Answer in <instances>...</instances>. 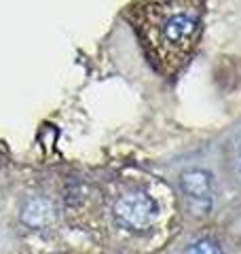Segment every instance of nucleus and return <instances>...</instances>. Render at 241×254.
Returning <instances> with one entry per match:
<instances>
[{
    "label": "nucleus",
    "mask_w": 241,
    "mask_h": 254,
    "mask_svg": "<svg viewBox=\"0 0 241 254\" xmlns=\"http://www.w3.org/2000/svg\"><path fill=\"white\" fill-rule=\"evenodd\" d=\"M127 19L150 66L174 76L186 66L201 36V0H138Z\"/></svg>",
    "instance_id": "f257e3e1"
},
{
    "label": "nucleus",
    "mask_w": 241,
    "mask_h": 254,
    "mask_svg": "<svg viewBox=\"0 0 241 254\" xmlns=\"http://www.w3.org/2000/svg\"><path fill=\"white\" fill-rule=\"evenodd\" d=\"M157 216V203L146 193H127L120 195L115 203V218L120 227L129 229V231L142 233L152 225Z\"/></svg>",
    "instance_id": "f03ea898"
},
{
    "label": "nucleus",
    "mask_w": 241,
    "mask_h": 254,
    "mask_svg": "<svg viewBox=\"0 0 241 254\" xmlns=\"http://www.w3.org/2000/svg\"><path fill=\"white\" fill-rule=\"evenodd\" d=\"M182 193L195 214H207L212 208V176L203 170H186L180 178Z\"/></svg>",
    "instance_id": "7ed1b4c3"
},
{
    "label": "nucleus",
    "mask_w": 241,
    "mask_h": 254,
    "mask_svg": "<svg viewBox=\"0 0 241 254\" xmlns=\"http://www.w3.org/2000/svg\"><path fill=\"white\" fill-rule=\"evenodd\" d=\"M51 216V205L43 201V199H34L26 205V210H23V220L28 222L32 227H40L45 225L47 220Z\"/></svg>",
    "instance_id": "20e7f679"
},
{
    "label": "nucleus",
    "mask_w": 241,
    "mask_h": 254,
    "mask_svg": "<svg viewBox=\"0 0 241 254\" xmlns=\"http://www.w3.org/2000/svg\"><path fill=\"white\" fill-rule=\"evenodd\" d=\"M184 254H222V250H220V246L214 244L212 240H199L192 246H188Z\"/></svg>",
    "instance_id": "39448f33"
}]
</instances>
